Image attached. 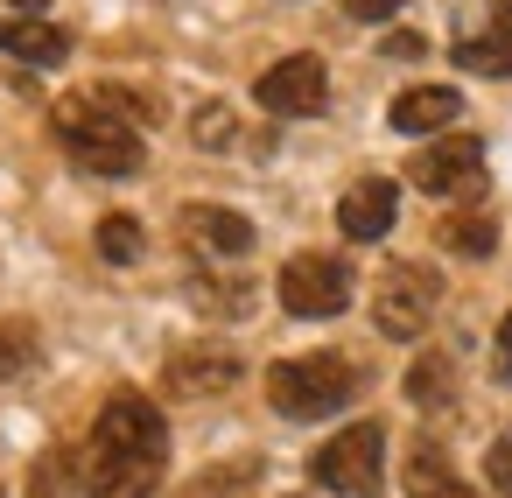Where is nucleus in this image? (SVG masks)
Wrapping results in <instances>:
<instances>
[{
    "label": "nucleus",
    "mask_w": 512,
    "mask_h": 498,
    "mask_svg": "<svg viewBox=\"0 0 512 498\" xmlns=\"http://www.w3.org/2000/svg\"><path fill=\"white\" fill-rule=\"evenodd\" d=\"M239 372H246V358L225 351V344H183L169 358V386L176 393H225V386H239Z\"/></svg>",
    "instance_id": "11"
},
{
    "label": "nucleus",
    "mask_w": 512,
    "mask_h": 498,
    "mask_svg": "<svg viewBox=\"0 0 512 498\" xmlns=\"http://www.w3.org/2000/svg\"><path fill=\"white\" fill-rule=\"evenodd\" d=\"M190 295H197L211 316H246V302H253V288H246V281H211V274H204V281H190Z\"/></svg>",
    "instance_id": "22"
},
{
    "label": "nucleus",
    "mask_w": 512,
    "mask_h": 498,
    "mask_svg": "<svg viewBox=\"0 0 512 498\" xmlns=\"http://www.w3.org/2000/svg\"><path fill=\"white\" fill-rule=\"evenodd\" d=\"M435 246H442V253H463V260H491V253H498V218L477 211V204H463V211H449V218L435 225Z\"/></svg>",
    "instance_id": "16"
},
{
    "label": "nucleus",
    "mask_w": 512,
    "mask_h": 498,
    "mask_svg": "<svg viewBox=\"0 0 512 498\" xmlns=\"http://www.w3.org/2000/svg\"><path fill=\"white\" fill-rule=\"evenodd\" d=\"M344 15H351V22H393L400 0H344Z\"/></svg>",
    "instance_id": "25"
},
{
    "label": "nucleus",
    "mask_w": 512,
    "mask_h": 498,
    "mask_svg": "<svg viewBox=\"0 0 512 498\" xmlns=\"http://www.w3.org/2000/svg\"><path fill=\"white\" fill-rule=\"evenodd\" d=\"M379 470H386V428H379V421H351V428H337V435L309 456V477H316L323 491H337V498L379 491Z\"/></svg>",
    "instance_id": "6"
},
{
    "label": "nucleus",
    "mask_w": 512,
    "mask_h": 498,
    "mask_svg": "<svg viewBox=\"0 0 512 498\" xmlns=\"http://www.w3.org/2000/svg\"><path fill=\"white\" fill-rule=\"evenodd\" d=\"M50 134H57V148H64L85 176H141V162H148L141 127L120 120L99 92H85V99H57Z\"/></svg>",
    "instance_id": "2"
},
{
    "label": "nucleus",
    "mask_w": 512,
    "mask_h": 498,
    "mask_svg": "<svg viewBox=\"0 0 512 498\" xmlns=\"http://www.w3.org/2000/svg\"><path fill=\"white\" fill-rule=\"evenodd\" d=\"M484 477H491V491H498V498H512V428L484 449Z\"/></svg>",
    "instance_id": "23"
},
{
    "label": "nucleus",
    "mask_w": 512,
    "mask_h": 498,
    "mask_svg": "<svg viewBox=\"0 0 512 498\" xmlns=\"http://www.w3.org/2000/svg\"><path fill=\"white\" fill-rule=\"evenodd\" d=\"M15 8H43V0H15Z\"/></svg>",
    "instance_id": "26"
},
{
    "label": "nucleus",
    "mask_w": 512,
    "mask_h": 498,
    "mask_svg": "<svg viewBox=\"0 0 512 498\" xmlns=\"http://www.w3.org/2000/svg\"><path fill=\"white\" fill-rule=\"evenodd\" d=\"M456 113H463V92L456 85H407L386 120H393V134H442Z\"/></svg>",
    "instance_id": "13"
},
{
    "label": "nucleus",
    "mask_w": 512,
    "mask_h": 498,
    "mask_svg": "<svg viewBox=\"0 0 512 498\" xmlns=\"http://www.w3.org/2000/svg\"><path fill=\"white\" fill-rule=\"evenodd\" d=\"M407 183L428 190V197H456V204L484 197V141L456 134V141H428V148H414Z\"/></svg>",
    "instance_id": "7"
},
{
    "label": "nucleus",
    "mask_w": 512,
    "mask_h": 498,
    "mask_svg": "<svg viewBox=\"0 0 512 498\" xmlns=\"http://www.w3.org/2000/svg\"><path fill=\"white\" fill-rule=\"evenodd\" d=\"M169 470V421L148 393L120 386L85 442V498H148Z\"/></svg>",
    "instance_id": "1"
},
{
    "label": "nucleus",
    "mask_w": 512,
    "mask_h": 498,
    "mask_svg": "<svg viewBox=\"0 0 512 498\" xmlns=\"http://www.w3.org/2000/svg\"><path fill=\"white\" fill-rule=\"evenodd\" d=\"M274 295H281V309H288V316H302V323H330V316H344V309H351L358 274H351V260H344V253H295V260L281 267Z\"/></svg>",
    "instance_id": "5"
},
{
    "label": "nucleus",
    "mask_w": 512,
    "mask_h": 498,
    "mask_svg": "<svg viewBox=\"0 0 512 498\" xmlns=\"http://www.w3.org/2000/svg\"><path fill=\"white\" fill-rule=\"evenodd\" d=\"M0 498H8V491H0Z\"/></svg>",
    "instance_id": "27"
},
{
    "label": "nucleus",
    "mask_w": 512,
    "mask_h": 498,
    "mask_svg": "<svg viewBox=\"0 0 512 498\" xmlns=\"http://www.w3.org/2000/svg\"><path fill=\"white\" fill-rule=\"evenodd\" d=\"M36 358H43L36 323H29V316H8V323H0V379H22Z\"/></svg>",
    "instance_id": "17"
},
{
    "label": "nucleus",
    "mask_w": 512,
    "mask_h": 498,
    "mask_svg": "<svg viewBox=\"0 0 512 498\" xmlns=\"http://www.w3.org/2000/svg\"><path fill=\"white\" fill-rule=\"evenodd\" d=\"M358 393H365V372H358L344 351H302V358H281V365L267 372V400H274V414H288V421H330V414H344Z\"/></svg>",
    "instance_id": "3"
},
{
    "label": "nucleus",
    "mask_w": 512,
    "mask_h": 498,
    "mask_svg": "<svg viewBox=\"0 0 512 498\" xmlns=\"http://www.w3.org/2000/svg\"><path fill=\"white\" fill-rule=\"evenodd\" d=\"M176 239L197 253V260H246L253 253V225L225 204H183L176 218Z\"/></svg>",
    "instance_id": "9"
},
{
    "label": "nucleus",
    "mask_w": 512,
    "mask_h": 498,
    "mask_svg": "<svg viewBox=\"0 0 512 498\" xmlns=\"http://www.w3.org/2000/svg\"><path fill=\"white\" fill-rule=\"evenodd\" d=\"M99 99H106L120 120H134V127H155V120H162V99H155V92H134V85H99Z\"/></svg>",
    "instance_id": "20"
},
{
    "label": "nucleus",
    "mask_w": 512,
    "mask_h": 498,
    "mask_svg": "<svg viewBox=\"0 0 512 498\" xmlns=\"http://www.w3.org/2000/svg\"><path fill=\"white\" fill-rule=\"evenodd\" d=\"M435 309H442V274H435L428 260H393V267L379 274V288H372V323H379L393 344L428 337Z\"/></svg>",
    "instance_id": "4"
},
{
    "label": "nucleus",
    "mask_w": 512,
    "mask_h": 498,
    "mask_svg": "<svg viewBox=\"0 0 512 498\" xmlns=\"http://www.w3.org/2000/svg\"><path fill=\"white\" fill-rule=\"evenodd\" d=\"M190 134H197V148H204V155H225V148L239 141V120H232L225 106H197V120H190Z\"/></svg>",
    "instance_id": "21"
},
{
    "label": "nucleus",
    "mask_w": 512,
    "mask_h": 498,
    "mask_svg": "<svg viewBox=\"0 0 512 498\" xmlns=\"http://www.w3.org/2000/svg\"><path fill=\"white\" fill-rule=\"evenodd\" d=\"M449 57H456V71H470V78H512V0H498L491 22H484L477 36H463Z\"/></svg>",
    "instance_id": "12"
},
{
    "label": "nucleus",
    "mask_w": 512,
    "mask_h": 498,
    "mask_svg": "<svg viewBox=\"0 0 512 498\" xmlns=\"http://www.w3.org/2000/svg\"><path fill=\"white\" fill-rule=\"evenodd\" d=\"M0 50L8 57H22V64H36V71H57L64 57H71V36L64 29H50V22H36V15H0Z\"/></svg>",
    "instance_id": "15"
},
{
    "label": "nucleus",
    "mask_w": 512,
    "mask_h": 498,
    "mask_svg": "<svg viewBox=\"0 0 512 498\" xmlns=\"http://www.w3.org/2000/svg\"><path fill=\"white\" fill-rule=\"evenodd\" d=\"M253 99H260L274 120H316V113L330 106V71H323V57L295 50V57H281V64L260 71Z\"/></svg>",
    "instance_id": "8"
},
{
    "label": "nucleus",
    "mask_w": 512,
    "mask_h": 498,
    "mask_svg": "<svg viewBox=\"0 0 512 498\" xmlns=\"http://www.w3.org/2000/svg\"><path fill=\"white\" fill-rule=\"evenodd\" d=\"M393 218H400V183H393V176H365V183H351V190L337 197V225H344L351 246L386 239Z\"/></svg>",
    "instance_id": "10"
},
{
    "label": "nucleus",
    "mask_w": 512,
    "mask_h": 498,
    "mask_svg": "<svg viewBox=\"0 0 512 498\" xmlns=\"http://www.w3.org/2000/svg\"><path fill=\"white\" fill-rule=\"evenodd\" d=\"M400 484H407V498H477L470 477H456L442 442H414L407 463H400Z\"/></svg>",
    "instance_id": "14"
},
{
    "label": "nucleus",
    "mask_w": 512,
    "mask_h": 498,
    "mask_svg": "<svg viewBox=\"0 0 512 498\" xmlns=\"http://www.w3.org/2000/svg\"><path fill=\"white\" fill-rule=\"evenodd\" d=\"M491 379L512 386V309L498 316V337H491Z\"/></svg>",
    "instance_id": "24"
},
{
    "label": "nucleus",
    "mask_w": 512,
    "mask_h": 498,
    "mask_svg": "<svg viewBox=\"0 0 512 498\" xmlns=\"http://www.w3.org/2000/svg\"><path fill=\"white\" fill-rule=\"evenodd\" d=\"M407 400H414V407H442V400H456V372H449L442 351L414 358V372H407Z\"/></svg>",
    "instance_id": "19"
},
{
    "label": "nucleus",
    "mask_w": 512,
    "mask_h": 498,
    "mask_svg": "<svg viewBox=\"0 0 512 498\" xmlns=\"http://www.w3.org/2000/svg\"><path fill=\"white\" fill-rule=\"evenodd\" d=\"M141 253H148V232H141V218H127V211L99 218V260H113V267H134Z\"/></svg>",
    "instance_id": "18"
}]
</instances>
